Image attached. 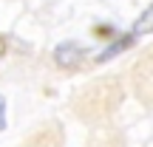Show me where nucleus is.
<instances>
[{
    "mask_svg": "<svg viewBox=\"0 0 153 147\" xmlns=\"http://www.w3.org/2000/svg\"><path fill=\"white\" fill-rule=\"evenodd\" d=\"M0 130H6V99L0 93Z\"/></svg>",
    "mask_w": 153,
    "mask_h": 147,
    "instance_id": "20e7f679",
    "label": "nucleus"
},
{
    "mask_svg": "<svg viewBox=\"0 0 153 147\" xmlns=\"http://www.w3.org/2000/svg\"><path fill=\"white\" fill-rule=\"evenodd\" d=\"M150 31H153V3L139 14V20L133 23V28H131V34H136V37L139 34H150Z\"/></svg>",
    "mask_w": 153,
    "mask_h": 147,
    "instance_id": "7ed1b4c3",
    "label": "nucleus"
},
{
    "mask_svg": "<svg viewBox=\"0 0 153 147\" xmlns=\"http://www.w3.org/2000/svg\"><path fill=\"white\" fill-rule=\"evenodd\" d=\"M3 54H6V40L0 37V57H3Z\"/></svg>",
    "mask_w": 153,
    "mask_h": 147,
    "instance_id": "39448f33",
    "label": "nucleus"
},
{
    "mask_svg": "<svg viewBox=\"0 0 153 147\" xmlns=\"http://www.w3.org/2000/svg\"><path fill=\"white\" fill-rule=\"evenodd\" d=\"M133 40H136V34H125V37H119V40H116V43H111L108 48H105L102 54L97 57V60H99V62H105V60H111V57L122 54V51H125V48H131V45H133Z\"/></svg>",
    "mask_w": 153,
    "mask_h": 147,
    "instance_id": "f03ea898",
    "label": "nucleus"
},
{
    "mask_svg": "<svg viewBox=\"0 0 153 147\" xmlns=\"http://www.w3.org/2000/svg\"><path fill=\"white\" fill-rule=\"evenodd\" d=\"M82 57H85V48H82L79 43H74V40H68V43H62V45L54 48V62L60 68H74Z\"/></svg>",
    "mask_w": 153,
    "mask_h": 147,
    "instance_id": "f257e3e1",
    "label": "nucleus"
}]
</instances>
